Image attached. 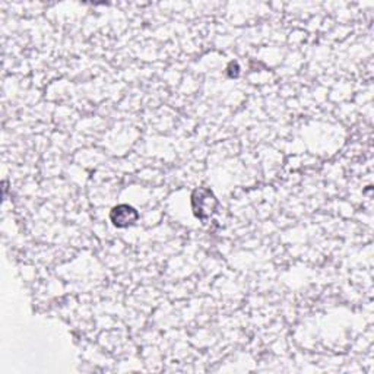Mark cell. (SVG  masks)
I'll return each instance as SVG.
<instances>
[{"label":"cell","instance_id":"cell-1","mask_svg":"<svg viewBox=\"0 0 374 374\" xmlns=\"http://www.w3.org/2000/svg\"><path fill=\"white\" fill-rule=\"evenodd\" d=\"M218 199L215 194L205 187H199L192 194V209L193 214L201 221H208L218 209Z\"/></svg>","mask_w":374,"mask_h":374},{"label":"cell","instance_id":"cell-2","mask_svg":"<svg viewBox=\"0 0 374 374\" xmlns=\"http://www.w3.org/2000/svg\"><path fill=\"white\" fill-rule=\"evenodd\" d=\"M139 218V214L137 209L130 205H118L113 208V211L110 214V219L113 222V226L117 228H127L137 224Z\"/></svg>","mask_w":374,"mask_h":374}]
</instances>
